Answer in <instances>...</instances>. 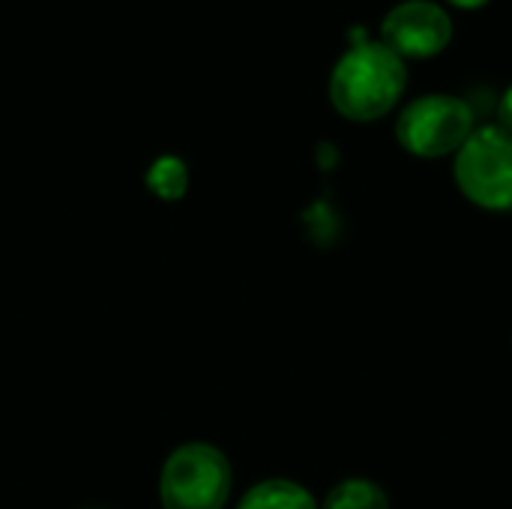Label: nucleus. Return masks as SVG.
Instances as JSON below:
<instances>
[{
    "mask_svg": "<svg viewBox=\"0 0 512 509\" xmlns=\"http://www.w3.org/2000/svg\"><path fill=\"white\" fill-rule=\"evenodd\" d=\"M405 81V60L393 48L360 39L333 66L330 102L342 117L354 123H372L396 108L405 93Z\"/></svg>",
    "mask_w": 512,
    "mask_h": 509,
    "instance_id": "1",
    "label": "nucleus"
},
{
    "mask_svg": "<svg viewBox=\"0 0 512 509\" xmlns=\"http://www.w3.org/2000/svg\"><path fill=\"white\" fill-rule=\"evenodd\" d=\"M234 489L228 456L204 441L180 444L159 471L162 509H225Z\"/></svg>",
    "mask_w": 512,
    "mask_h": 509,
    "instance_id": "2",
    "label": "nucleus"
},
{
    "mask_svg": "<svg viewBox=\"0 0 512 509\" xmlns=\"http://www.w3.org/2000/svg\"><path fill=\"white\" fill-rule=\"evenodd\" d=\"M459 192L492 213L512 210V135L501 126L474 129L456 153Z\"/></svg>",
    "mask_w": 512,
    "mask_h": 509,
    "instance_id": "3",
    "label": "nucleus"
},
{
    "mask_svg": "<svg viewBox=\"0 0 512 509\" xmlns=\"http://www.w3.org/2000/svg\"><path fill=\"white\" fill-rule=\"evenodd\" d=\"M474 132V111L459 96L429 93L414 99L396 120L399 144L420 159H441L459 153Z\"/></svg>",
    "mask_w": 512,
    "mask_h": 509,
    "instance_id": "4",
    "label": "nucleus"
},
{
    "mask_svg": "<svg viewBox=\"0 0 512 509\" xmlns=\"http://www.w3.org/2000/svg\"><path fill=\"white\" fill-rule=\"evenodd\" d=\"M453 39L450 15L432 0H405L393 6L381 24V42L393 48L402 60L435 57Z\"/></svg>",
    "mask_w": 512,
    "mask_h": 509,
    "instance_id": "5",
    "label": "nucleus"
},
{
    "mask_svg": "<svg viewBox=\"0 0 512 509\" xmlns=\"http://www.w3.org/2000/svg\"><path fill=\"white\" fill-rule=\"evenodd\" d=\"M234 509H321V504L306 486L285 477H273L255 483Z\"/></svg>",
    "mask_w": 512,
    "mask_h": 509,
    "instance_id": "6",
    "label": "nucleus"
},
{
    "mask_svg": "<svg viewBox=\"0 0 512 509\" xmlns=\"http://www.w3.org/2000/svg\"><path fill=\"white\" fill-rule=\"evenodd\" d=\"M144 186L159 201H180L189 192V165L174 153H162L150 162Z\"/></svg>",
    "mask_w": 512,
    "mask_h": 509,
    "instance_id": "7",
    "label": "nucleus"
},
{
    "mask_svg": "<svg viewBox=\"0 0 512 509\" xmlns=\"http://www.w3.org/2000/svg\"><path fill=\"white\" fill-rule=\"evenodd\" d=\"M321 509H390V498L375 480L348 477L327 492Z\"/></svg>",
    "mask_w": 512,
    "mask_h": 509,
    "instance_id": "8",
    "label": "nucleus"
},
{
    "mask_svg": "<svg viewBox=\"0 0 512 509\" xmlns=\"http://www.w3.org/2000/svg\"><path fill=\"white\" fill-rule=\"evenodd\" d=\"M498 117H501V129H507L512 135V84L507 87V93L498 102Z\"/></svg>",
    "mask_w": 512,
    "mask_h": 509,
    "instance_id": "9",
    "label": "nucleus"
},
{
    "mask_svg": "<svg viewBox=\"0 0 512 509\" xmlns=\"http://www.w3.org/2000/svg\"><path fill=\"white\" fill-rule=\"evenodd\" d=\"M447 3H453V6H459V9H480V6H486L489 0H447Z\"/></svg>",
    "mask_w": 512,
    "mask_h": 509,
    "instance_id": "10",
    "label": "nucleus"
},
{
    "mask_svg": "<svg viewBox=\"0 0 512 509\" xmlns=\"http://www.w3.org/2000/svg\"><path fill=\"white\" fill-rule=\"evenodd\" d=\"M87 509H99V507H87Z\"/></svg>",
    "mask_w": 512,
    "mask_h": 509,
    "instance_id": "11",
    "label": "nucleus"
}]
</instances>
